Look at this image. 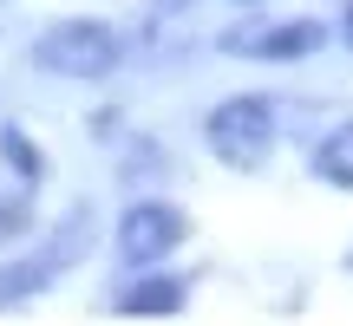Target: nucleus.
Here are the masks:
<instances>
[{"mask_svg": "<svg viewBox=\"0 0 353 326\" xmlns=\"http://www.w3.org/2000/svg\"><path fill=\"white\" fill-rule=\"evenodd\" d=\"M321 39H327V33H321L314 20H288V26H275V33H262L249 52H255V59H307Z\"/></svg>", "mask_w": 353, "mask_h": 326, "instance_id": "obj_4", "label": "nucleus"}, {"mask_svg": "<svg viewBox=\"0 0 353 326\" xmlns=\"http://www.w3.org/2000/svg\"><path fill=\"white\" fill-rule=\"evenodd\" d=\"M203 138H210V151L223 163H236V170H255L268 151H275V105L255 98V91H242V98H223L210 111V124H203Z\"/></svg>", "mask_w": 353, "mask_h": 326, "instance_id": "obj_2", "label": "nucleus"}, {"mask_svg": "<svg viewBox=\"0 0 353 326\" xmlns=\"http://www.w3.org/2000/svg\"><path fill=\"white\" fill-rule=\"evenodd\" d=\"M151 7H157V13H176V7H190V0H151Z\"/></svg>", "mask_w": 353, "mask_h": 326, "instance_id": "obj_9", "label": "nucleus"}, {"mask_svg": "<svg viewBox=\"0 0 353 326\" xmlns=\"http://www.w3.org/2000/svg\"><path fill=\"white\" fill-rule=\"evenodd\" d=\"M33 65L52 78H105L118 72V33L105 20H59L33 39Z\"/></svg>", "mask_w": 353, "mask_h": 326, "instance_id": "obj_1", "label": "nucleus"}, {"mask_svg": "<svg viewBox=\"0 0 353 326\" xmlns=\"http://www.w3.org/2000/svg\"><path fill=\"white\" fill-rule=\"evenodd\" d=\"M176 241H183V209H170V202H131V209L118 215V254H125L131 268L164 261Z\"/></svg>", "mask_w": 353, "mask_h": 326, "instance_id": "obj_3", "label": "nucleus"}, {"mask_svg": "<svg viewBox=\"0 0 353 326\" xmlns=\"http://www.w3.org/2000/svg\"><path fill=\"white\" fill-rule=\"evenodd\" d=\"M341 33H347V46H353V7H347V20H341Z\"/></svg>", "mask_w": 353, "mask_h": 326, "instance_id": "obj_10", "label": "nucleus"}, {"mask_svg": "<svg viewBox=\"0 0 353 326\" xmlns=\"http://www.w3.org/2000/svg\"><path fill=\"white\" fill-rule=\"evenodd\" d=\"M236 7H255V0H236Z\"/></svg>", "mask_w": 353, "mask_h": 326, "instance_id": "obj_11", "label": "nucleus"}, {"mask_svg": "<svg viewBox=\"0 0 353 326\" xmlns=\"http://www.w3.org/2000/svg\"><path fill=\"white\" fill-rule=\"evenodd\" d=\"M314 176L334 189H353V124H334L314 151Z\"/></svg>", "mask_w": 353, "mask_h": 326, "instance_id": "obj_5", "label": "nucleus"}, {"mask_svg": "<svg viewBox=\"0 0 353 326\" xmlns=\"http://www.w3.org/2000/svg\"><path fill=\"white\" fill-rule=\"evenodd\" d=\"M26 222H33V215H26V202H0V241H7V235H20Z\"/></svg>", "mask_w": 353, "mask_h": 326, "instance_id": "obj_8", "label": "nucleus"}, {"mask_svg": "<svg viewBox=\"0 0 353 326\" xmlns=\"http://www.w3.org/2000/svg\"><path fill=\"white\" fill-rule=\"evenodd\" d=\"M0 151L13 157V170H20V176H33V183H39V170H46V163H39V151L20 138V131H0Z\"/></svg>", "mask_w": 353, "mask_h": 326, "instance_id": "obj_7", "label": "nucleus"}, {"mask_svg": "<svg viewBox=\"0 0 353 326\" xmlns=\"http://www.w3.org/2000/svg\"><path fill=\"white\" fill-rule=\"evenodd\" d=\"M118 307H125V314H176V307H183V287H176V281H138V287L118 294Z\"/></svg>", "mask_w": 353, "mask_h": 326, "instance_id": "obj_6", "label": "nucleus"}]
</instances>
